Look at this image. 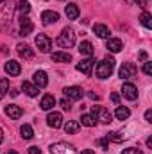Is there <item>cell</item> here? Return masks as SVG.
<instances>
[{
	"mask_svg": "<svg viewBox=\"0 0 152 154\" xmlns=\"http://www.w3.org/2000/svg\"><path fill=\"white\" fill-rule=\"evenodd\" d=\"M114 70V59L113 57H109V56H106L99 65H97V70H95V74L99 79H108V77H111Z\"/></svg>",
	"mask_w": 152,
	"mask_h": 154,
	"instance_id": "cell-1",
	"label": "cell"
},
{
	"mask_svg": "<svg viewBox=\"0 0 152 154\" xmlns=\"http://www.w3.org/2000/svg\"><path fill=\"white\" fill-rule=\"evenodd\" d=\"M57 45L61 48H72L75 45V32L72 27H65L61 31V34L57 36Z\"/></svg>",
	"mask_w": 152,
	"mask_h": 154,
	"instance_id": "cell-2",
	"label": "cell"
},
{
	"mask_svg": "<svg viewBox=\"0 0 152 154\" xmlns=\"http://www.w3.org/2000/svg\"><path fill=\"white\" fill-rule=\"evenodd\" d=\"M91 115L95 116L97 120H100L102 124H109L111 118H113V115L109 113V109L104 108V106H91Z\"/></svg>",
	"mask_w": 152,
	"mask_h": 154,
	"instance_id": "cell-3",
	"label": "cell"
},
{
	"mask_svg": "<svg viewBox=\"0 0 152 154\" xmlns=\"http://www.w3.org/2000/svg\"><path fill=\"white\" fill-rule=\"evenodd\" d=\"M50 154H77V151H75V147L70 145V143L57 142V143L50 145Z\"/></svg>",
	"mask_w": 152,
	"mask_h": 154,
	"instance_id": "cell-4",
	"label": "cell"
},
{
	"mask_svg": "<svg viewBox=\"0 0 152 154\" xmlns=\"http://www.w3.org/2000/svg\"><path fill=\"white\" fill-rule=\"evenodd\" d=\"M136 74H138V68H136L134 63H123V65L120 66V70H118V75H120L122 81H125V79H132Z\"/></svg>",
	"mask_w": 152,
	"mask_h": 154,
	"instance_id": "cell-5",
	"label": "cell"
},
{
	"mask_svg": "<svg viewBox=\"0 0 152 154\" xmlns=\"http://www.w3.org/2000/svg\"><path fill=\"white\" fill-rule=\"evenodd\" d=\"M36 47H38L39 52L47 54V52L52 50V41H50V38H48L47 34H38V36H36Z\"/></svg>",
	"mask_w": 152,
	"mask_h": 154,
	"instance_id": "cell-6",
	"label": "cell"
},
{
	"mask_svg": "<svg viewBox=\"0 0 152 154\" xmlns=\"http://www.w3.org/2000/svg\"><path fill=\"white\" fill-rule=\"evenodd\" d=\"M63 93H65V97L68 100H81L82 95H84L82 88H79V86H68V88L63 90Z\"/></svg>",
	"mask_w": 152,
	"mask_h": 154,
	"instance_id": "cell-7",
	"label": "cell"
},
{
	"mask_svg": "<svg viewBox=\"0 0 152 154\" xmlns=\"http://www.w3.org/2000/svg\"><path fill=\"white\" fill-rule=\"evenodd\" d=\"M34 31V23L31 22V18L29 16H22L20 18V36H29L31 32Z\"/></svg>",
	"mask_w": 152,
	"mask_h": 154,
	"instance_id": "cell-8",
	"label": "cell"
},
{
	"mask_svg": "<svg viewBox=\"0 0 152 154\" xmlns=\"http://www.w3.org/2000/svg\"><path fill=\"white\" fill-rule=\"evenodd\" d=\"M122 95L127 99V100H136L138 99V88L131 82H123L122 86Z\"/></svg>",
	"mask_w": 152,
	"mask_h": 154,
	"instance_id": "cell-9",
	"label": "cell"
},
{
	"mask_svg": "<svg viewBox=\"0 0 152 154\" xmlns=\"http://www.w3.org/2000/svg\"><path fill=\"white\" fill-rule=\"evenodd\" d=\"M93 65H95V61H93L91 57H88V59H82L75 68L81 72V74H84V75L90 77V75H91V70H93Z\"/></svg>",
	"mask_w": 152,
	"mask_h": 154,
	"instance_id": "cell-10",
	"label": "cell"
},
{
	"mask_svg": "<svg viewBox=\"0 0 152 154\" xmlns=\"http://www.w3.org/2000/svg\"><path fill=\"white\" fill-rule=\"evenodd\" d=\"M47 124H48L52 129H59V127L63 125V115L57 113V111L48 113V116H47Z\"/></svg>",
	"mask_w": 152,
	"mask_h": 154,
	"instance_id": "cell-11",
	"label": "cell"
},
{
	"mask_svg": "<svg viewBox=\"0 0 152 154\" xmlns=\"http://www.w3.org/2000/svg\"><path fill=\"white\" fill-rule=\"evenodd\" d=\"M59 20V13L57 11H43L41 13V23L43 25H52Z\"/></svg>",
	"mask_w": 152,
	"mask_h": 154,
	"instance_id": "cell-12",
	"label": "cell"
},
{
	"mask_svg": "<svg viewBox=\"0 0 152 154\" xmlns=\"http://www.w3.org/2000/svg\"><path fill=\"white\" fill-rule=\"evenodd\" d=\"M32 81H34L36 88H47V84H48V77L43 70H36L34 75H32Z\"/></svg>",
	"mask_w": 152,
	"mask_h": 154,
	"instance_id": "cell-13",
	"label": "cell"
},
{
	"mask_svg": "<svg viewBox=\"0 0 152 154\" xmlns=\"http://www.w3.org/2000/svg\"><path fill=\"white\" fill-rule=\"evenodd\" d=\"M11 14H13V7H11V5L5 7V9L0 13V31H4V29L9 27V23H11Z\"/></svg>",
	"mask_w": 152,
	"mask_h": 154,
	"instance_id": "cell-14",
	"label": "cell"
},
{
	"mask_svg": "<svg viewBox=\"0 0 152 154\" xmlns=\"http://www.w3.org/2000/svg\"><path fill=\"white\" fill-rule=\"evenodd\" d=\"M9 75H13V77H16V75H20V72H22V66H20V63L18 61H14V59H11V61H7L5 63V68H4Z\"/></svg>",
	"mask_w": 152,
	"mask_h": 154,
	"instance_id": "cell-15",
	"label": "cell"
},
{
	"mask_svg": "<svg viewBox=\"0 0 152 154\" xmlns=\"http://www.w3.org/2000/svg\"><path fill=\"white\" fill-rule=\"evenodd\" d=\"M4 113L9 116V118H13V120H16V118H20V116L23 115V109L20 108V106H14V104H9V106H5V109H4Z\"/></svg>",
	"mask_w": 152,
	"mask_h": 154,
	"instance_id": "cell-16",
	"label": "cell"
},
{
	"mask_svg": "<svg viewBox=\"0 0 152 154\" xmlns=\"http://www.w3.org/2000/svg\"><path fill=\"white\" fill-rule=\"evenodd\" d=\"M106 48L109 50V52H120L122 48H123V43H122V39L120 38H108V43H106Z\"/></svg>",
	"mask_w": 152,
	"mask_h": 154,
	"instance_id": "cell-17",
	"label": "cell"
},
{
	"mask_svg": "<svg viewBox=\"0 0 152 154\" xmlns=\"http://www.w3.org/2000/svg\"><path fill=\"white\" fill-rule=\"evenodd\" d=\"M16 48H18L20 57H23V59H32V57H34V50H32L29 45H25V43H18Z\"/></svg>",
	"mask_w": 152,
	"mask_h": 154,
	"instance_id": "cell-18",
	"label": "cell"
},
{
	"mask_svg": "<svg viewBox=\"0 0 152 154\" xmlns=\"http://www.w3.org/2000/svg\"><path fill=\"white\" fill-rule=\"evenodd\" d=\"M54 106H56V99H54V95H50V93L43 95V99H41V102H39V108H41L43 111H50Z\"/></svg>",
	"mask_w": 152,
	"mask_h": 154,
	"instance_id": "cell-19",
	"label": "cell"
},
{
	"mask_svg": "<svg viewBox=\"0 0 152 154\" xmlns=\"http://www.w3.org/2000/svg\"><path fill=\"white\" fill-rule=\"evenodd\" d=\"M52 61L54 63H70L72 54H68V52H52Z\"/></svg>",
	"mask_w": 152,
	"mask_h": 154,
	"instance_id": "cell-20",
	"label": "cell"
},
{
	"mask_svg": "<svg viewBox=\"0 0 152 154\" xmlns=\"http://www.w3.org/2000/svg\"><path fill=\"white\" fill-rule=\"evenodd\" d=\"M93 32H95L99 38H102V39L109 38V29H108L104 23H95V25H93Z\"/></svg>",
	"mask_w": 152,
	"mask_h": 154,
	"instance_id": "cell-21",
	"label": "cell"
},
{
	"mask_svg": "<svg viewBox=\"0 0 152 154\" xmlns=\"http://www.w3.org/2000/svg\"><path fill=\"white\" fill-rule=\"evenodd\" d=\"M22 90H23L29 97H36V95L39 93V91H38L39 88H36L34 84H31L29 81H23V82H22Z\"/></svg>",
	"mask_w": 152,
	"mask_h": 154,
	"instance_id": "cell-22",
	"label": "cell"
},
{
	"mask_svg": "<svg viewBox=\"0 0 152 154\" xmlns=\"http://www.w3.org/2000/svg\"><path fill=\"white\" fill-rule=\"evenodd\" d=\"M79 52H81L82 56L91 57V56H93V52H95V48H93V45H91L90 41H82V43H81V47H79Z\"/></svg>",
	"mask_w": 152,
	"mask_h": 154,
	"instance_id": "cell-23",
	"label": "cell"
},
{
	"mask_svg": "<svg viewBox=\"0 0 152 154\" xmlns=\"http://www.w3.org/2000/svg\"><path fill=\"white\" fill-rule=\"evenodd\" d=\"M65 13H66V16H68L70 20H77V16H79V7H77L75 4H66Z\"/></svg>",
	"mask_w": 152,
	"mask_h": 154,
	"instance_id": "cell-24",
	"label": "cell"
},
{
	"mask_svg": "<svg viewBox=\"0 0 152 154\" xmlns=\"http://www.w3.org/2000/svg\"><path fill=\"white\" fill-rule=\"evenodd\" d=\"M114 116H116L118 120H127V118L131 116V111H129V108H125V106H118L116 111H114Z\"/></svg>",
	"mask_w": 152,
	"mask_h": 154,
	"instance_id": "cell-25",
	"label": "cell"
},
{
	"mask_svg": "<svg viewBox=\"0 0 152 154\" xmlns=\"http://www.w3.org/2000/svg\"><path fill=\"white\" fill-rule=\"evenodd\" d=\"M20 133H22V138H23V140H31V138L34 136V131H32V127H31L29 124H23V125L20 127Z\"/></svg>",
	"mask_w": 152,
	"mask_h": 154,
	"instance_id": "cell-26",
	"label": "cell"
},
{
	"mask_svg": "<svg viewBox=\"0 0 152 154\" xmlns=\"http://www.w3.org/2000/svg\"><path fill=\"white\" fill-rule=\"evenodd\" d=\"M79 129H81V124H79L77 120H68V122L65 124V131H66V133H70V134L77 133Z\"/></svg>",
	"mask_w": 152,
	"mask_h": 154,
	"instance_id": "cell-27",
	"label": "cell"
},
{
	"mask_svg": "<svg viewBox=\"0 0 152 154\" xmlns=\"http://www.w3.org/2000/svg\"><path fill=\"white\" fill-rule=\"evenodd\" d=\"M140 22H141V25H143V27L152 29V14H150V13L143 11V13H141V16H140Z\"/></svg>",
	"mask_w": 152,
	"mask_h": 154,
	"instance_id": "cell-28",
	"label": "cell"
},
{
	"mask_svg": "<svg viewBox=\"0 0 152 154\" xmlns=\"http://www.w3.org/2000/svg\"><path fill=\"white\" fill-rule=\"evenodd\" d=\"M108 138L113 140V142H122V140L127 138V133H125V131H114V133H109V134H108Z\"/></svg>",
	"mask_w": 152,
	"mask_h": 154,
	"instance_id": "cell-29",
	"label": "cell"
},
{
	"mask_svg": "<svg viewBox=\"0 0 152 154\" xmlns=\"http://www.w3.org/2000/svg\"><path fill=\"white\" fill-rule=\"evenodd\" d=\"M81 124L86 125V127H93V125L97 124V118L93 115H82L81 116Z\"/></svg>",
	"mask_w": 152,
	"mask_h": 154,
	"instance_id": "cell-30",
	"label": "cell"
},
{
	"mask_svg": "<svg viewBox=\"0 0 152 154\" xmlns=\"http://www.w3.org/2000/svg\"><path fill=\"white\" fill-rule=\"evenodd\" d=\"M16 7H18V11H20L22 14H27V13L31 11V2H29V0H18Z\"/></svg>",
	"mask_w": 152,
	"mask_h": 154,
	"instance_id": "cell-31",
	"label": "cell"
},
{
	"mask_svg": "<svg viewBox=\"0 0 152 154\" xmlns=\"http://www.w3.org/2000/svg\"><path fill=\"white\" fill-rule=\"evenodd\" d=\"M7 91H9V81L7 79H0V99H4Z\"/></svg>",
	"mask_w": 152,
	"mask_h": 154,
	"instance_id": "cell-32",
	"label": "cell"
},
{
	"mask_svg": "<svg viewBox=\"0 0 152 154\" xmlns=\"http://www.w3.org/2000/svg\"><path fill=\"white\" fill-rule=\"evenodd\" d=\"M122 154H143L141 149H138V147H127V149H123Z\"/></svg>",
	"mask_w": 152,
	"mask_h": 154,
	"instance_id": "cell-33",
	"label": "cell"
},
{
	"mask_svg": "<svg viewBox=\"0 0 152 154\" xmlns=\"http://www.w3.org/2000/svg\"><path fill=\"white\" fill-rule=\"evenodd\" d=\"M143 74H145V75H150V74H152V63L147 61V63L143 65Z\"/></svg>",
	"mask_w": 152,
	"mask_h": 154,
	"instance_id": "cell-34",
	"label": "cell"
},
{
	"mask_svg": "<svg viewBox=\"0 0 152 154\" xmlns=\"http://www.w3.org/2000/svg\"><path fill=\"white\" fill-rule=\"evenodd\" d=\"M59 104H61V106H63V109H66V111H68V109H72V102H70V100H66V99H63Z\"/></svg>",
	"mask_w": 152,
	"mask_h": 154,
	"instance_id": "cell-35",
	"label": "cell"
},
{
	"mask_svg": "<svg viewBox=\"0 0 152 154\" xmlns=\"http://www.w3.org/2000/svg\"><path fill=\"white\" fill-rule=\"evenodd\" d=\"M108 142H109V138L106 136V138H102V140H99V143H100V147L104 149V151H108Z\"/></svg>",
	"mask_w": 152,
	"mask_h": 154,
	"instance_id": "cell-36",
	"label": "cell"
},
{
	"mask_svg": "<svg viewBox=\"0 0 152 154\" xmlns=\"http://www.w3.org/2000/svg\"><path fill=\"white\" fill-rule=\"evenodd\" d=\"M29 154H41V149L36 147V145H32V147H29Z\"/></svg>",
	"mask_w": 152,
	"mask_h": 154,
	"instance_id": "cell-37",
	"label": "cell"
},
{
	"mask_svg": "<svg viewBox=\"0 0 152 154\" xmlns=\"http://www.w3.org/2000/svg\"><path fill=\"white\" fill-rule=\"evenodd\" d=\"M145 120H147L149 124L152 122V109H147V111H145Z\"/></svg>",
	"mask_w": 152,
	"mask_h": 154,
	"instance_id": "cell-38",
	"label": "cell"
},
{
	"mask_svg": "<svg viewBox=\"0 0 152 154\" xmlns=\"http://www.w3.org/2000/svg\"><path fill=\"white\" fill-rule=\"evenodd\" d=\"M111 100H113L114 104H118V102H120V97H118L116 93H113V95H111Z\"/></svg>",
	"mask_w": 152,
	"mask_h": 154,
	"instance_id": "cell-39",
	"label": "cell"
},
{
	"mask_svg": "<svg viewBox=\"0 0 152 154\" xmlns=\"http://www.w3.org/2000/svg\"><path fill=\"white\" fill-rule=\"evenodd\" d=\"M140 59H141V61H147V52H145V50L140 52Z\"/></svg>",
	"mask_w": 152,
	"mask_h": 154,
	"instance_id": "cell-40",
	"label": "cell"
},
{
	"mask_svg": "<svg viewBox=\"0 0 152 154\" xmlns=\"http://www.w3.org/2000/svg\"><path fill=\"white\" fill-rule=\"evenodd\" d=\"M88 95H90V99H93V100H99V95H97V93H93V91H90Z\"/></svg>",
	"mask_w": 152,
	"mask_h": 154,
	"instance_id": "cell-41",
	"label": "cell"
},
{
	"mask_svg": "<svg viewBox=\"0 0 152 154\" xmlns=\"http://www.w3.org/2000/svg\"><path fill=\"white\" fill-rule=\"evenodd\" d=\"M81 154H95V152H93L91 149H84V151H82V152H81Z\"/></svg>",
	"mask_w": 152,
	"mask_h": 154,
	"instance_id": "cell-42",
	"label": "cell"
},
{
	"mask_svg": "<svg viewBox=\"0 0 152 154\" xmlns=\"http://www.w3.org/2000/svg\"><path fill=\"white\" fill-rule=\"evenodd\" d=\"M147 147H152V136L147 138Z\"/></svg>",
	"mask_w": 152,
	"mask_h": 154,
	"instance_id": "cell-43",
	"label": "cell"
},
{
	"mask_svg": "<svg viewBox=\"0 0 152 154\" xmlns=\"http://www.w3.org/2000/svg\"><path fill=\"white\" fill-rule=\"evenodd\" d=\"M4 142V131H2V127H0V143Z\"/></svg>",
	"mask_w": 152,
	"mask_h": 154,
	"instance_id": "cell-44",
	"label": "cell"
},
{
	"mask_svg": "<svg viewBox=\"0 0 152 154\" xmlns=\"http://www.w3.org/2000/svg\"><path fill=\"white\" fill-rule=\"evenodd\" d=\"M5 154H18V152H16V151H7Z\"/></svg>",
	"mask_w": 152,
	"mask_h": 154,
	"instance_id": "cell-45",
	"label": "cell"
},
{
	"mask_svg": "<svg viewBox=\"0 0 152 154\" xmlns=\"http://www.w3.org/2000/svg\"><path fill=\"white\" fill-rule=\"evenodd\" d=\"M2 2H5V0H0V4H2Z\"/></svg>",
	"mask_w": 152,
	"mask_h": 154,
	"instance_id": "cell-46",
	"label": "cell"
},
{
	"mask_svg": "<svg viewBox=\"0 0 152 154\" xmlns=\"http://www.w3.org/2000/svg\"><path fill=\"white\" fill-rule=\"evenodd\" d=\"M61 2H63V0H61Z\"/></svg>",
	"mask_w": 152,
	"mask_h": 154,
	"instance_id": "cell-47",
	"label": "cell"
},
{
	"mask_svg": "<svg viewBox=\"0 0 152 154\" xmlns=\"http://www.w3.org/2000/svg\"><path fill=\"white\" fill-rule=\"evenodd\" d=\"M145 2H147V0H145Z\"/></svg>",
	"mask_w": 152,
	"mask_h": 154,
	"instance_id": "cell-48",
	"label": "cell"
}]
</instances>
